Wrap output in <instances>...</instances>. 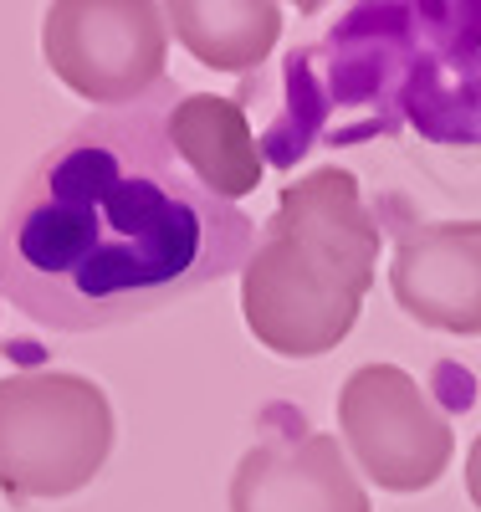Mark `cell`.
Returning <instances> with one entry per match:
<instances>
[{"label": "cell", "mask_w": 481, "mask_h": 512, "mask_svg": "<svg viewBox=\"0 0 481 512\" xmlns=\"http://www.w3.org/2000/svg\"><path fill=\"white\" fill-rule=\"evenodd\" d=\"M231 512H374L343 446L318 431L272 436L241 456Z\"/></svg>", "instance_id": "6"}, {"label": "cell", "mask_w": 481, "mask_h": 512, "mask_svg": "<svg viewBox=\"0 0 481 512\" xmlns=\"http://www.w3.org/2000/svg\"><path fill=\"white\" fill-rule=\"evenodd\" d=\"M395 303L441 333H481V221L405 226L389 267Z\"/></svg>", "instance_id": "7"}, {"label": "cell", "mask_w": 481, "mask_h": 512, "mask_svg": "<svg viewBox=\"0 0 481 512\" xmlns=\"http://www.w3.org/2000/svg\"><path fill=\"white\" fill-rule=\"evenodd\" d=\"M169 144L215 200H246L261 185V149L246 113L215 93H180L169 103Z\"/></svg>", "instance_id": "8"}, {"label": "cell", "mask_w": 481, "mask_h": 512, "mask_svg": "<svg viewBox=\"0 0 481 512\" xmlns=\"http://www.w3.org/2000/svg\"><path fill=\"white\" fill-rule=\"evenodd\" d=\"M338 431L359 472L384 492H425L451 466V420L400 364H364L338 390Z\"/></svg>", "instance_id": "5"}, {"label": "cell", "mask_w": 481, "mask_h": 512, "mask_svg": "<svg viewBox=\"0 0 481 512\" xmlns=\"http://www.w3.org/2000/svg\"><path fill=\"white\" fill-rule=\"evenodd\" d=\"M47 67L87 103L128 108L164 88L169 21L149 0H57L41 26Z\"/></svg>", "instance_id": "4"}, {"label": "cell", "mask_w": 481, "mask_h": 512, "mask_svg": "<svg viewBox=\"0 0 481 512\" xmlns=\"http://www.w3.org/2000/svg\"><path fill=\"white\" fill-rule=\"evenodd\" d=\"M379 267V226L359 180L338 164L282 185L277 210L241 267V313L282 359L333 354L354 333Z\"/></svg>", "instance_id": "2"}, {"label": "cell", "mask_w": 481, "mask_h": 512, "mask_svg": "<svg viewBox=\"0 0 481 512\" xmlns=\"http://www.w3.org/2000/svg\"><path fill=\"white\" fill-rule=\"evenodd\" d=\"M466 492H471V502L481 507V436L471 441V456H466Z\"/></svg>", "instance_id": "10"}, {"label": "cell", "mask_w": 481, "mask_h": 512, "mask_svg": "<svg viewBox=\"0 0 481 512\" xmlns=\"http://www.w3.org/2000/svg\"><path fill=\"white\" fill-rule=\"evenodd\" d=\"M72 123L16 185L0 221V292L57 333H98L205 292L251 262V221L215 200L169 144V103Z\"/></svg>", "instance_id": "1"}, {"label": "cell", "mask_w": 481, "mask_h": 512, "mask_svg": "<svg viewBox=\"0 0 481 512\" xmlns=\"http://www.w3.org/2000/svg\"><path fill=\"white\" fill-rule=\"evenodd\" d=\"M113 456L108 390L67 369L0 379V492L16 502L72 497Z\"/></svg>", "instance_id": "3"}, {"label": "cell", "mask_w": 481, "mask_h": 512, "mask_svg": "<svg viewBox=\"0 0 481 512\" xmlns=\"http://www.w3.org/2000/svg\"><path fill=\"white\" fill-rule=\"evenodd\" d=\"M169 31L215 72H251L272 57L282 36V6L272 0H174Z\"/></svg>", "instance_id": "9"}]
</instances>
